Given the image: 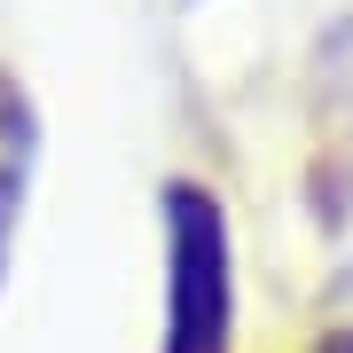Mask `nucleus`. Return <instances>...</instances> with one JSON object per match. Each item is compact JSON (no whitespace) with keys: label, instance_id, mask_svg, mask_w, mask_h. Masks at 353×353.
Returning a JSON list of instances; mask_svg holds the SVG:
<instances>
[{"label":"nucleus","instance_id":"1","mask_svg":"<svg viewBox=\"0 0 353 353\" xmlns=\"http://www.w3.org/2000/svg\"><path fill=\"white\" fill-rule=\"evenodd\" d=\"M165 243H173V283H165V353H228L236 322V275H228V220L196 181H173L165 196Z\"/></svg>","mask_w":353,"mask_h":353},{"label":"nucleus","instance_id":"2","mask_svg":"<svg viewBox=\"0 0 353 353\" xmlns=\"http://www.w3.org/2000/svg\"><path fill=\"white\" fill-rule=\"evenodd\" d=\"M24 173H32V110L16 94V79L0 71V236H8L16 204H24Z\"/></svg>","mask_w":353,"mask_h":353},{"label":"nucleus","instance_id":"3","mask_svg":"<svg viewBox=\"0 0 353 353\" xmlns=\"http://www.w3.org/2000/svg\"><path fill=\"white\" fill-rule=\"evenodd\" d=\"M314 353H353V330H330V338H322Z\"/></svg>","mask_w":353,"mask_h":353}]
</instances>
